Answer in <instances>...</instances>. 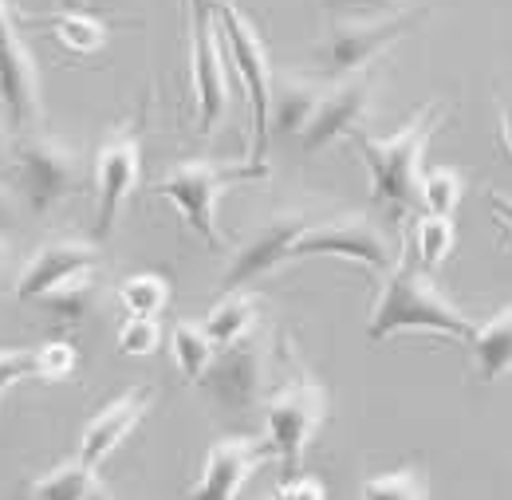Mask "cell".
<instances>
[{"mask_svg":"<svg viewBox=\"0 0 512 500\" xmlns=\"http://www.w3.org/2000/svg\"><path fill=\"white\" fill-rule=\"evenodd\" d=\"M449 107L446 103H422L406 123L398 126L394 134H367L355 130L351 146L359 150L367 174H371V193L375 205H386L390 213H410L418 209L422 197V174H426V146L434 138V130L446 123Z\"/></svg>","mask_w":512,"mask_h":500,"instance_id":"6da1fadb","label":"cell"},{"mask_svg":"<svg viewBox=\"0 0 512 500\" xmlns=\"http://www.w3.org/2000/svg\"><path fill=\"white\" fill-rule=\"evenodd\" d=\"M402 331H434V335L469 343L477 323L438 288L434 272H426L410 256H398V264L383 276L379 300L371 308L367 339L386 343L390 335H402Z\"/></svg>","mask_w":512,"mask_h":500,"instance_id":"7a4b0ae2","label":"cell"},{"mask_svg":"<svg viewBox=\"0 0 512 500\" xmlns=\"http://www.w3.org/2000/svg\"><path fill=\"white\" fill-rule=\"evenodd\" d=\"M272 170L268 162H225V158H186L178 166H170L150 193L170 201L182 221L209 245V249H225V233L217 225V205L221 197L241 182H264Z\"/></svg>","mask_w":512,"mask_h":500,"instance_id":"3957f363","label":"cell"},{"mask_svg":"<svg viewBox=\"0 0 512 500\" xmlns=\"http://www.w3.org/2000/svg\"><path fill=\"white\" fill-rule=\"evenodd\" d=\"M87 182L83 154L52 134H16L12 142V186L28 213L44 217L75 197Z\"/></svg>","mask_w":512,"mask_h":500,"instance_id":"277c9868","label":"cell"},{"mask_svg":"<svg viewBox=\"0 0 512 500\" xmlns=\"http://www.w3.org/2000/svg\"><path fill=\"white\" fill-rule=\"evenodd\" d=\"M331 398L308 371H296L288 382H280L276 390H268L264 398V438L272 445L284 477H296L316 434L327 422Z\"/></svg>","mask_w":512,"mask_h":500,"instance_id":"5b68a950","label":"cell"},{"mask_svg":"<svg viewBox=\"0 0 512 500\" xmlns=\"http://www.w3.org/2000/svg\"><path fill=\"white\" fill-rule=\"evenodd\" d=\"M426 16L430 8H406L394 16H367V20H331L327 36L316 48V75L327 83L367 75V67L390 52L402 36H410Z\"/></svg>","mask_w":512,"mask_h":500,"instance_id":"8992f818","label":"cell"},{"mask_svg":"<svg viewBox=\"0 0 512 500\" xmlns=\"http://www.w3.org/2000/svg\"><path fill=\"white\" fill-rule=\"evenodd\" d=\"M217 8V28L225 40V56L237 67L245 95H249V111H253V146H249V162H268V111H272V60H268V44L260 36L249 12L237 8L233 0H213Z\"/></svg>","mask_w":512,"mask_h":500,"instance_id":"52a82bcc","label":"cell"},{"mask_svg":"<svg viewBox=\"0 0 512 500\" xmlns=\"http://www.w3.org/2000/svg\"><path fill=\"white\" fill-rule=\"evenodd\" d=\"M213 0H190V91L197 134L213 138L229 115V67Z\"/></svg>","mask_w":512,"mask_h":500,"instance_id":"ba28073f","label":"cell"},{"mask_svg":"<svg viewBox=\"0 0 512 500\" xmlns=\"http://www.w3.org/2000/svg\"><path fill=\"white\" fill-rule=\"evenodd\" d=\"M268 378H272V351H268V335L256 327L241 343L221 347L197 386H205V394L213 398V406L221 414L245 418L264 406Z\"/></svg>","mask_w":512,"mask_h":500,"instance_id":"9c48e42d","label":"cell"},{"mask_svg":"<svg viewBox=\"0 0 512 500\" xmlns=\"http://www.w3.org/2000/svg\"><path fill=\"white\" fill-rule=\"evenodd\" d=\"M142 134L146 107L138 111V119L115 126L95 154V241H107L115 233V221L123 217L127 201L142 182Z\"/></svg>","mask_w":512,"mask_h":500,"instance_id":"30bf717a","label":"cell"},{"mask_svg":"<svg viewBox=\"0 0 512 500\" xmlns=\"http://www.w3.org/2000/svg\"><path fill=\"white\" fill-rule=\"evenodd\" d=\"M308 256H343V260L363 264L375 276H386L398 264V245L390 241V233L375 217L335 213V217H316L308 233L296 241L292 260H308Z\"/></svg>","mask_w":512,"mask_h":500,"instance_id":"8fae6325","label":"cell"},{"mask_svg":"<svg viewBox=\"0 0 512 500\" xmlns=\"http://www.w3.org/2000/svg\"><path fill=\"white\" fill-rule=\"evenodd\" d=\"M312 221H316V213H308V209H280V213H272L253 237L233 252V260H229V268L221 276V288L225 292H241V288H249L256 280L272 276L276 268L292 264V249L308 233Z\"/></svg>","mask_w":512,"mask_h":500,"instance_id":"7c38bea8","label":"cell"},{"mask_svg":"<svg viewBox=\"0 0 512 500\" xmlns=\"http://www.w3.org/2000/svg\"><path fill=\"white\" fill-rule=\"evenodd\" d=\"M272 457L276 453L268 438H253V434L217 438L197 469V481L186 489V500H241L253 473Z\"/></svg>","mask_w":512,"mask_h":500,"instance_id":"4fadbf2b","label":"cell"},{"mask_svg":"<svg viewBox=\"0 0 512 500\" xmlns=\"http://www.w3.org/2000/svg\"><path fill=\"white\" fill-rule=\"evenodd\" d=\"M0 111L16 134H32L44 123V83H40V63L32 56L28 40L20 36V24L12 20L0 32Z\"/></svg>","mask_w":512,"mask_h":500,"instance_id":"5bb4252c","label":"cell"},{"mask_svg":"<svg viewBox=\"0 0 512 500\" xmlns=\"http://www.w3.org/2000/svg\"><path fill=\"white\" fill-rule=\"evenodd\" d=\"M103 264L99 245L95 241H83V237H56L48 245L28 256L20 280H16V300H44L52 292H60L67 284L83 280V276H95Z\"/></svg>","mask_w":512,"mask_h":500,"instance_id":"9a60e30c","label":"cell"},{"mask_svg":"<svg viewBox=\"0 0 512 500\" xmlns=\"http://www.w3.org/2000/svg\"><path fill=\"white\" fill-rule=\"evenodd\" d=\"M371 111H375V83L367 75H351V79L331 83L323 91L320 107H316L308 130L300 134L304 158L320 154L323 146H331L335 138H351L359 126L371 119Z\"/></svg>","mask_w":512,"mask_h":500,"instance_id":"2e32d148","label":"cell"},{"mask_svg":"<svg viewBox=\"0 0 512 500\" xmlns=\"http://www.w3.org/2000/svg\"><path fill=\"white\" fill-rule=\"evenodd\" d=\"M154 406V386H130L119 398H111L79 434V461L99 469L123 441L142 426V418Z\"/></svg>","mask_w":512,"mask_h":500,"instance_id":"e0dca14e","label":"cell"},{"mask_svg":"<svg viewBox=\"0 0 512 500\" xmlns=\"http://www.w3.org/2000/svg\"><path fill=\"white\" fill-rule=\"evenodd\" d=\"M323 87L320 79H308V75H276L272 79V111H268V130L276 138H300L316 107L323 99Z\"/></svg>","mask_w":512,"mask_h":500,"instance_id":"ac0fdd59","label":"cell"},{"mask_svg":"<svg viewBox=\"0 0 512 500\" xmlns=\"http://www.w3.org/2000/svg\"><path fill=\"white\" fill-rule=\"evenodd\" d=\"M20 12V8H16ZM24 20H32V24H44V28H52V36H56V44L67 48L71 56H95L103 44H107V36H111V24L95 12V8H60V12H20Z\"/></svg>","mask_w":512,"mask_h":500,"instance_id":"d6986e66","label":"cell"},{"mask_svg":"<svg viewBox=\"0 0 512 500\" xmlns=\"http://www.w3.org/2000/svg\"><path fill=\"white\" fill-rule=\"evenodd\" d=\"M205 335L213 339V347L221 351V347H233V343H241L245 335H253L256 327H260V300H256L249 288H241V292H225L209 315H205Z\"/></svg>","mask_w":512,"mask_h":500,"instance_id":"ffe728a7","label":"cell"},{"mask_svg":"<svg viewBox=\"0 0 512 500\" xmlns=\"http://www.w3.org/2000/svg\"><path fill=\"white\" fill-rule=\"evenodd\" d=\"M473 359H477V375L481 382H497V378L512 375V304L501 308L493 319L477 323L473 339Z\"/></svg>","mask_w":512,"mask_h":500,"instance_id":"44dd1931","label":"cell"},{"mask_svg":"<svg viewBox=\"0 0 512 500\" xmlns=\"http://www.w3.org/2000/svg\"><path fill=\"white\" fill-rule=\"evenodd\" d=\"M99 493H103V489H99L95 469L83 465L79 457H71V461H64V465H56L52 473L36 477V481L24 489V497L28 500H95Z\"/></svg>","mask_w":512,"mask_h":500,"instance_id":"7402d4cb","label":"cell"},{"mask_svg":"<svg viewBox=\"0 0 512 500\" xmlns=\"http://www.w3.org/2000/svg\"><path fill=\"white\" fill-rule=\"evenodd\" d=\"M457 241V229H453V217H434V213H418L414 225H410V260L422 264L426 272L442 268L453 252Z\"/></svg>","mask_w":512,"mask_h":500,"instance_id":"603a6c76","label":"cell"},{"mask_svg":"<svg viewBox=\"0 0 512 500\" xmlns=\"http://www.w3.org/2000/svg\"><path fill=\"white\" fill-rule=\"evenodd\" d=\"M170 351H174V363H178V371H182L186 382H201V375L209 371V363H213V355H217V347H213V339L205 335V327H201V323H190V319H182V323L174 327Z\"/></svg>","mask_w":512,"mask_h":500,"instance_id":"cb8c5ba5","label":"cell"},{"mask_svg":"<svg viewBox=\"0 0 512 500\" xmlns=\"http://www.w3.org/2000/svg\"><path fill=\"white\" fill-rule=\"evenodd\" d=\"M119 304L127 315H158L170 308V280L162 272H134L119 284Z\"/></svg>","mask_w":512,"mask_h":500,"instance_id":"d4e9b609","label":"cell"},{"mask_svg":"<svg viewBox=\"0 0 512 500\" xmlns=\"http://www.w3.org/2000/svg\"><path fill=\"white\" fill-rule=\"evenodd\" d=\"M465 186L469 178L453 166H434L422 174V197H418V209L434 213V217H453L461 197H465Z\"/></svg>","mask_w":512,"mask_h":500,"instance_id":"484cf974","label":"cell"},{"mask_svg":"<svg viewBox=\"0 0 512 500\" xmlns=\"http://www.w3.org/2000/svg\"><path fill=\"white\" fill-rule=\"evenodd\" d=\"M359 497L363 500H430V477H426V469H418V465H402V469H394V473L363 481Z\"/></svg>","mask_w":512,"mask_h":500,"instance_id":"4316f807","label":"cell"},{"mask_svg":"<svg viewBox=\"0 0 512 500\" xmlns=\"http://www.w3.org/2000/svg\"><path fill=\"white\" fill-rule=\"evenodd\" d=\"M95 296H99L95 276H83V280L67 284V288H60V292L44 296L40 304H48V312L56 315L60 327H79V323L91 315V308H95Z\"/></svg>","mask_w":512,"mask_h":500,"instance_id":"83f0119b","label":"cell"},{"mask_svg":"<svg viewBox=\"0 0 512 500\" xmlns=\"http://www.w3.org/2000/svg\"><path fill=\"white\" fill-rule=\"evenodd\" d=\"M158 343H162L158 319H150V315H127V319L119 323V351H123L127 359H146V355H154Z\"/></svg>","mask_w":512,"mask_h":500,"instance_id":"f1b7e54d","label":"cell"},{"mask_svg":"<svg viewBox=\"0 0 512 500\" xmlns=\"http://www.w3.org/2000/svg\"><path fill=\"white\" fill-rule=\"evenodd\" d=\"M32 359H36V378H44V382H64V378H71L75 367H79V351H75V343H67V339L32 347Z\"/></svg>","mask_w":512,"mask_h":500,"instance_id":"f546056e","label":"cell"},{"mask_svg":"<svg viewBox=\"0 0 512 500\" xmlns=\"http://www.w3.org/2000/svg\"><path fill=\"white\" fill-rule=\"evenodd\" d=\"M335 20H367V16H394L406 12L410 0H323Z\"/></svg>","mask_w":512,"mask_h":500,"instance_id":"4dcf8cb0","label":"cell"},{"mask_svg":"<svg viewBox=\"0 0 512 500\" xmlns=\"http://www.w3.org/2000/svg\"><path fill=\"white\" fill-rule=\"evenodd\" d=\"M20 378H36V359H32V347L0 351V394H4L8 386H16Z\"/></svg>","mask_w":512,"mask_h":500,"instance_id":"1f68e13d","label":"cell"},{"mask_svg":"<svg viewBox=\"0 0 512 500\" xmlns=\"http://www.w3.org/2000/svg\"><path fill=\"white\" fill-rule=\"evenodd\" d=\"M272 500H327V489H323L320 477L296 473V477H284V481L276 485Z\"/></svg>","mask_w":512,"mask_h":500,"instance_id":"d6a6232c","label":"cell"},{"mask_svg":"<svg viewBox=\"0 0 512 500\" xmlns=\"http://www.w3.org/2000/svg\"><path fill=\"white\" fill-rule=\"evenodd\" d=\"M20 217V201H16V189H8L0 182V233H8Z\"/></svg>","mask_w":512,"mask_h":500,"instance_id":"836d02e7","label":"cell"},{"mask_svg":"<svg viewBox=\"0 0 512 500\" xmlns=\"http://www.w3.org/2000/svg\"><path fill=\"white\" fill-rule=\"evenodd\" d=\"M489 205H493V213H497L501 229L512 237V197H505V193H489Z\"/></svg>","mask_w":512,"mask_h":500,"instance_id":"e575fe53","label":"cell"},{"mask_svg":"<svg viewBox=\"0 0 512 500\" xmlns=\"http://www.w3.org/2000/svg\"><path fill=\"white\" fill-rule=\"evenodd\" d=\"M4 166H12V134H8L4 115H0V170H4Z\"/></svg>","mask_w":512,"mask_h":500,"instance_id":"d590c367","label":"cell"},{"mask_svg":"<svg viewBox=\"0 0 512 500\" xmlns=\"http://www.w3.org/2000/svg\"><path fill=\"white\" fill-rule=\"evenodd\" d=\"M501 126H505V146H509L512 154V99L505 103V111H501Z\"/></svg>","mask_w":512,"mask_h":500,"instance_id":"8d00e7d4","label":"cell"},{"mask_svg":"<svg viewBox=\"0 0 512 500\" xmlns=\"http://www.w3.org/2000/svg\"><path fill=\"white\" fill-rule=\"evenodd\" d=\"M16 20V4H8V0H0V32L8 28Z\"/></svg>","mask_w":512,"mask_h":500,"instance_id":"74e56055","label":"cell"},{"mask_svg":"<svg viewBox=\"0 0 512 500\" xmlns=\"http://www.w3.org/2000/svg\"><path fill=\"white\" fill-rule=\"evenodd\" d=\"M4 268H8V237L0 233V276H4Z\"/></svg>","mask_w":512,"mask_h":500,"instance_id":"f35d334b","label":"cell"},{"mask_svg":"<svg viewBox=\"0 0 512 500\" xmlns=\"http://www.w3.org/2000/svg\"><path fill=\"white\" fill-rule=\"evenodd\" d=\"M64 8H91V0H64Z\"/></svg>","mask_w":512,"mask_h":500,"instance_id":"ab89813d","label":"cell"},{"mask_svg":"<svg viewBox=\"0 0 512 500\" xmlns=\"http://www.w3.org/2000/svg\"><path fill=\"white\" fill-rule=\"evenodd\" d=\"M95 500H107V497H103V493H99V497H95Z\"/></svg>","mask_w":512,"mask_h":500,"instance_id":"60d3db41","label":"cell"},{"mask_svg":"<svg viewBox=\"0 0 512 500\" xmlns=\"http://www.w3.org/2000/svg\"><path fill=\"white\" fill-rule=\"evenodd\" d=\"M20 500H28V497H20Z\"/></svg>","mask_w":512,"mask_h":500,"instance_id":"b9f144b4","label":"cell"}]
</instances>
